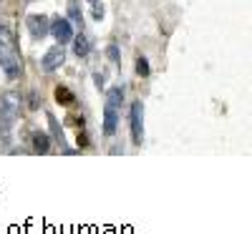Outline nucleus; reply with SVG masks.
Here are the masks:
<instances>
[{"mask_svg": "<svg viewBox=\"0 0 252 234\" xmlns=\"http://www.w3.org/2000/svg\"><path fill=\"white\" fill-rule=\"evenodd\" d=\"M0 68L5 71L10 81L20 76V58L15 53L13 33L8 30V26H0Z\"/></svg>", "mask_w": 252, "mask_h": 234, "instance_id": "f257e3e1", "label": "nucleus"}, {"mask_svg": "<svg viewBox=\"0 0 252 234\" xmlns=\"http://www.w3.org/2000/svg\"><path fill=\"white\" fill-rule=\"evenodd\" d=\"M18 111H20V96L15 91L0 96V134H10V129L18 121Z\"/></svg>", "mask_w": 252, "mask_h": 234, "instance_id": "f03ea898", "label": "nucleus"}, {"mask_svg": "<svg viewBox=\"0 0 252 234\" xmlns=\"http://www.w3.org/2000/svg\"><path fill=\"white\" fill-rule=\"evenodd\" d=\"M48 33L56 38L58 46H66V43H71V38H73V26H71L68 18H56L51 23V28H48Z\"/></svg>", "mask_w": 252, "mask_h": 234, "instance_id": "7ed1b4c3", "label": "nucleus"}, {"mask_svg": "<svg viewBox=\"0 0 252 234\" xmlns=\"http://www.w3.org/2000/svg\"><path fill=\"white\" fill-rule=\"evenodd\" d=\"M63 60H66V51H63V46H53L51 51H46L43 60H40V68H43L46 73H53L56 68L63 66Z\"/></svg>", "mask_w": 252, "mask_h": 234, "instance_id": "20e7f679", "label": "nucleus"}, {"mask_svg": "<svg viewBox=\"0 0 252 234\" xmlns=\"http://www.w3.org/2000/svg\"><path fill=\"white\" fill-rule=\"evenodd\" d=\"M131 139H134V144H141V139H144V106H141V101L131 103Z\"/></svg>", "mask_w": 252, "mask_h": 234, "instance_id": "39448f33", "label": "nucleus"}, {"mask_svg": "<svg viewBox=\"0 0 252 234\" xmlns=\"http://www.w3.org/2000/svg\"><path fill=\"white\" fill-rule=\"evenodd\" d=\"M26 26H28V30H31V35H33L35 40L46 38V35H48V28H51L48 18H46V15H38V13H35V15H28Z\"/></svg>", "mask_w": 252, "mask_h": 234, "instance_id": "423d86ee", "label": "nucleus"}, {"mask_svg": "<svg viewBox=\"0 0 252 234\" xmlns=\"http://www.w3.org/2000/svg\"><path fill=\"white\" fill-rule=\"evenodd\" d=\"M116 126H119V111L114 109V106L106 103V109H103V134L114 136L116 134Z\"/></svg>", "mask_w": 252, "mask_h": 234, "instance_id": "0eeeda50", "label": "nucleus"}, {"mask_svg": "<svg viewBox=\"0 0 252 234\" xmlns=\"http://www.w3.org/2000/svg\"><path fill=\"white\" fill-rule=\"evenodd\" d=\"M71 40H73V53H76L78 58L89 56V51H91V43H89V38H86V35L81 33V35H73Z\"/></svg>", "mask_w": 252, "mask_h": 234, "instance_id": "6e6552de", "label": "nucleus"}, {"mask_svg": "<svg viewBox=\"0 0 252 234\" xmlns=\"http://www.w3.org/2000/svg\"><path fill=\"white\" fill-rule=\"evenodd\" d=\"M33 146H35L38 154H48V151H51V139H48L43 131H35V134H33Z\"/></svg>", "mask_w": 252, "mask_h": 234, "instance_id": "1a4fd4ad", "label": "nucleus"}, {"mask_svg": "<svg viewBox=\"0 0 252 234\" xmlns=\"http://www.w3.org/2000/svg\"><path fill=\"white\" fill-rule=\"evenodd\" d=\"M68 20H71V26H81V23H83L81 0H68Z\"/></svg>", "mask_w": 252, "mask_h": 234, "instance_id": "9d476101", "label": "nucleus"}, {"mask_svg": "<svg viewBox=\"0 0 252 234\" xmlns=\"http://www.w3.org/2000/svg\"><path fill=\"white\" fill-rule=\"evenodd\" d=\"M106 103L114 106V109H121V106H124V91H121L119 86L109 88V91H106Z\"/></svg>", "mask_w": 252, "mask_h": 234, "instance_id": "9b49d317", "label": "nucleus"}, {"mask_svg": "<svg viewBox=\"0 0 252 234\" xmlns=\"http://www.w3.org/2000/svg\"><path fill=\"white\" fill-rule=\"evenodd\" d=\"M136 73H139V76H149V60H146L144 56L136 58Z\"/></svg>", "mask_w": 252, "mask_h": 234, "instance_id": "f8f14e48", "label": "nucleus"}, {"mask_svg": "<svg viewBox=\"0 0 252 234\" xmlns=\"http://www.w3.org/2000/svg\"><path fill=\"white\" fill-rule=\"evenodd\" d=\"M94 18H96V20H101V18H103V5H98L96 0H94Z\"/></svg>", "mask_w": 252, "mask_h": 234, "instance_id": "ddd939ff", "label": "nucleus"}, {"mask_svg": "<svg viewBox=\"0 0 252 234\" xmlns=\"http://www.w3.org/2000/svg\"><path fill=\"white\" fill-rule=\"evenodd\" d=\"M56 98H58V101H71V96H68L66 88H58V91H56Z\"/></svg>", "mask_w": 252, "mask_h": 234, "instance_id": "4468645a", "label": "nucleus"}, {"mask_svg": "<svg viewBox=\"0 0 252 234\" xmlns=\"http://www.w3.org/2000/svg\"><path fill=\"white\" fill-rule=\"evenodd\" d=\"M106 53H109V58H111V60H116V63H119V48H116V46H109V48H106Z\"/></svg>", "mask_w": 252, "mask_h": 234, "instance_id": "2eb2a0df", "label": "nucleus"}, {"mask_svg": "<svg viewBox=\"0 0 252 234\" xmlns=\"http://www.w3.org/2000/svg\"><path fill=\"white\" fill-rule=\"evenodd\" d=\"M91 3H94V0H91Z\"/></svg>", "mask_w": 252, "mask_h": 234, "instance_id": "dca6fc26", "label": "nucleus"}]
</instances>
